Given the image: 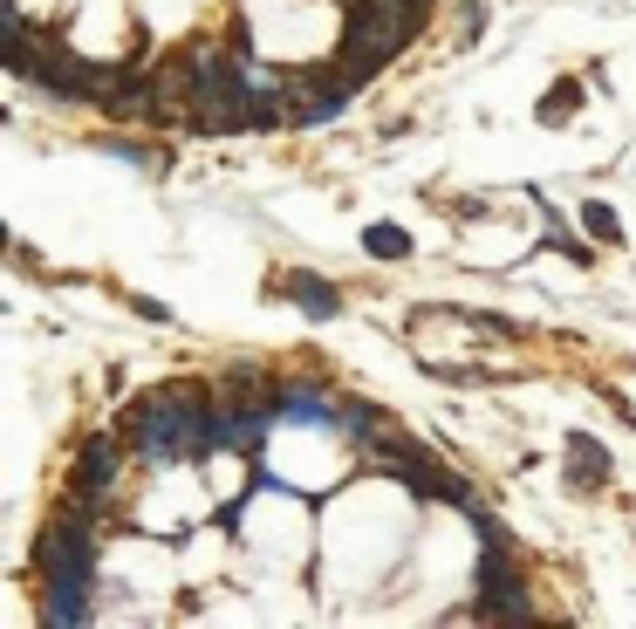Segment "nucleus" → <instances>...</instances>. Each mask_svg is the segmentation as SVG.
<instances>
[{"label": "nucleus", "mask_w": 636, "mask_h": 629, "mask_svg": "<svg viewBox=\"0 0 636 629\" xmlns=\"http://www.w3.org/2000/svg\"><path fill=\"white\" fill-rule=\"evenodd\" d=\"M131 465H137V458H131V445H124V431H116V424H110V431H90V439H75V452H69L62 493L103 506L110 520H124V499H116V486H124Z\"/></svg>", "instance_id": "nucleus-1"}, {"label": "nucleus", "mask_w": 636, "mask_h": 629, "mask_svg": "<svg viewBox=\"0 0 636 629\" xmlns=\"http://www.w3.org/2000/svg\"><path fill=\"white\" fill-rule=\"evenodd\" d=\"M431 21V0H349L342 14V34H363L383 55H404Z\"/></svg>", "instance_id": "nucleus-2"}, {"label": "nucleus", "mask_w": 636, "mask_h": 629, "mask_svg": "<svg viewBox=\"0 0 636 629\" xmlns=\"http://www.w3.org/2000/svg\"><path fill=\"white\" fill-rule=\"evenodd\" d=\"M342 90L336 83H322L315 69H295V83H288V131H322V124H336L342 116Z\"/></svg>", "instance_id": "nucleus-3"}, {"label": "nucleus", "mask_w": 636, "mask_h": 629, "mask_svg": "<svg viewBox=\"0 0 636 629\" xmlns=\"http://www.w3.org/2000/svg\"><path fill=\"white\" fill-rule=\"evenodd\" d=\"M336 398L342 390H329V383H315V377H288L281 383V424H329L336 431Z\"/></svg>", "instance_id": "nucleus-4"}, {"label": "nucleus", "mask_w": 636, "mask_h": 629, "mask_svg": "<svg viewBox=\"0 0 636 629\" xmlns=\"http://www.w3.org/2000/svg\"><path fill=\"white\" fill-rule=\"evenodd\" d=\"M274 295L295 301L308 322H329V314H342V288L322 281V274H281V281H274Z\"/></svg>", "instance_id": "nucleus-5"}, {"label": "nucleus", "mask_w": 636, "mask_h": 629, "mask_svg": "<svg viewBox=\"0 0 636 629\" xmlns=\"http://www.w3.org/2000/svg\"><path fill=\"white\" fill-rule=\"evenodd\" d=\"M42 622H62V629L96 622V588H83V581H42Z\"/></svg>", "instance_id": "nucleus-6"}, {"label": "nucleus", "mask_w": 636, "mask_h": 629, "mask_svg": "<svg viewBox=\"0 0 636 629\" xmlns=\"http://www.w3.org/2000/svg\"><path fill=\"white\" fill-rule=\"evenodd\" d=\"M336 431H342V439H349L356 452H370V445L383 439V431H390V417H383L370 398H336Z\"/></svg>", "instance_id": "nucleus-7"}, {"label": "nucleus", "mask_w": 636, "mask_h": 629, "mask_svg": "<svg viewBox=\"0 0 636 629\" xmlns=\"http://www.w3.org/2000/svg\"><path fill=\"white\" fill-rule=\"evenodd\" d=\"M568 480H575V486H603V480H609L603 439H588V431H575V439H568Z\"/></svg>", "instance_id": "nucleus-8"}, {"label": "nucleus", "mask_w": 636, "mask_h": 629, "mask_svg": "<svg viewBox=\"0 0 636 629\" xmlns=\"http://www.w3.org/2000/svg\"><path fill=\"white\" fill-rule=\"evenodd\" d=\"M363 247H370L377 260H404V254H411V233H404V226H370Z\"/></svg>", "instance_id": "nucleus-9"}, {"label": "nucleus", "mask_w": 636, "mask_h": 629, "mask_svg": "<svg viewBox=\"0 0 636 629\" xmlns=\"http://www.w3.org/2000/svg\"><path fill=\"white\" fill-rule=\"evenodd\" d=\"M547 247H554V254H568V260H595V254L575 240V233H568V219H562V213H547Z\"/></svg>", "instance_id": "nucleus-10"}, {"label": "nucleus", "mask_w": 636, "mask_h": 629, "mask_svg": "<svg viewBox=\"0 0 636 629\" xmlns=\"http://www.w3.org/2000/svg\"><path fill=\"white\" fill-rule=\"evenodd\" d=\"M582 219H588V233H595V240H609V247L623 240V226H616V213H609V206H588Z\"/></svg>", "instance_id": "nucleus-11"}]
</instances>
